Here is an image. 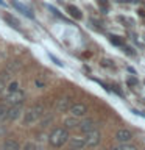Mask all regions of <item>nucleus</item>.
Segmentation results:
<instances>
[{
    "mask_svg": "<svg viewBox=\"0 0 145 150\" xmlns=\"http://www.w3.org/2000/svg\"><path fill=\"white\" fill-rule=\"evenodd\" d=\"M67 141H69V131H67V128H55L53 131H51L50 138H49L50 145H53V147H56V149L63 147Z\"/></svg>",
    "mask_w": 145,
    "mask_h": 150,
    "instance_id": "nucleus-1",
    "label": "nucleus"
},
{
    "mask_svg": "<svg viewBox=\"0 0 145 150\" xmlns=\"http://www.w3.org/2000/svg\"><path fill=\"white\" fill-rule=\"evenodd\" d=\"M44 114V108L42 106H33L30 108L25 116H23V125H30V124H34L41 119V116Z\"/></svg>",
    "mask_w": 145,
    "mask_h": 150,
    "instance_id": "nucleus-2",
    "label": "nucleus"
},
{
    "mask_svg": "<svg viewBox=\"0 0 145 150\" xmlns=\"http://www.w3.org/2000/svg\"><path fill=\"white\" fill-rule=\"evenodd\" d=\"M22 100H23V92L19 91V89H17V91H14V92H9V96L6 97V102L11 103L13 106L14 105H20Z\"/></svg>",
    "mask_w": 145,
    "mask_h": 150,
    "instance_id": "nucleus-3",
    "label": "nucleus"
},
{
    "mask_svg": "<svg viewBox=\"0 0 145 150\" xmlns=\"http://www.w3.org/2000/svg\"><path fill=\"white\" fill-rule=\"evenodd\" d=\"M115 139L119 141V142H130V141L133 139V133L126 128H120V130H117V133H115Z\"/></svg>",
    "mask_w": 145,
    "mask_h": 150,
    "instance_id": "nucleus-4",
    "label": "nucleus"
},
{
    "mask_svg": "<svg viewBox=\"0 0 145 150\" xmlns=\"http://www.w3.org/2000/svg\"><path fill=\"white\" fill-rule=\"evenodd\" d=\"M69 111L72 112V116H75V117H81L87 112V108H86V105H83V103H75V105H72L69 108Z\"/></svg>",
    "mask_w": 145,
    "mask_h": 150,
    "instance_id": "nucleus-5",
    "label": "nucleus"
},
{
    "mask_svg": "<svg viewBox=\"0 0 145 150\" xmlns=\"http://www.w3.org/2000/svg\"><path fill=\"white\" fill-rule=\"evenodd\" d=\"M100 139L101 136L98 131H91V133H87V138H86V145H89V147H95V145L100 144Z\"/></svg>",
    "mask_w": 145,
    "mask_h": 150,
    "instance_id": "nucleus-6",
    "label": "nucleus"
},
{
    "mask_svg": "<svg viewBox=\"0 0 145 150\" xmlns=\"http://www.w3.org/2000/svg\"><path fill=\"white\" fill-rule=\"evenodd\" d=\"M78 128H80V131H81V133L87 134V133H91V131L95 130V125H94V120H92V119H86V120L80 122V124H78Z\"/></svg>",
    "mask_w": 145,
    "mask_h": 150,
    "instance_id": "nucleus-7",
    "label": "nucleus"
},
{
    "mask_svg": "<svg viewBox=\"0 0 145 150\" xmlns=\"http://www.w3.org/2000/svg\"><path fill=\"white\" fill-rule=\"evenodd\" d=\"M11 5L17 9V11H20L23 16H27V17H30V19H34V14H33L31 9H30V8H27V6H23V5H22V3H19L17 0H11Z\"/></svg>",
    "mask_w": 145,
    "mask_h": 150,
    "instance_id": "nucleus-8",
    "label": "nucleus"
},
{
    "mask_svg": "<svg viewBox=\"0 0 145 150\" xmlns=\"http://www.w3.org/2000/svg\"><path fill=\"white\" fill-rule=\"evenodd\" d=\"M70 106H72V100H70V97H63L61 100H58V103H56V110H58L59 112L69 111Z\"/></svg>",
    "mask_w": 145,
    "mask_h": 150,
    "instance_id": "nucleus-9",
    "label": "nucleus"
},
{
    "mask_svg": "<svg viewBox=\"0 0 145 150\" xmlns=\"http://www.w3.org/2000/svg\"><path fill=\"white\" fill-rule=\"evenodd\" d=\"M19 149H20V145L14 139H6L2 145V150H19Z\"/></svg>",
    "mask_w": 145,
    "mask_h": 150,
    "instance_id": "nucleus-10",
    "label": "nucleus"
},
{
    "mask_svg": "<svg viewBox=\"0 0 145 150\" xmlns=\"http://www.w3.org/2000/svg\"><path fill=\"white\" fill-rule=\"evenodd\" d=\"M19 114H20V106L19 105H14L11 110H8V114H6V119L8 120H16Z\"/></svg>",
    "mask_w": 145,
    "mask_h": 150,
    "instance_id": "nucleus-11",
    "label": "nucleus"
},
{
    "mask_svg": "<svg viewBox=\"0 0 145 150\" xmlns=\"http://www.w3.org/2000/svg\"><path fill=\"white\" fill-rule=\"evenodd\" d=\"M67 13H69L73 19H77V21H80V19L83 17L81 11H80V9H78L77 6H73V5H69V6H67Z\"/></svg>",
    "mask_w": 145,
    "mask_h": 150,
    "instance_id": "nucleus-12",
    "label": "nucleus"
},
{
    "mask_svg": "<svg viewBox=\"0 0 145 150\" xmlns=\"http://www.w3.org/2000/svg\"><path fill=\"white\" fill-rule=\"evenodd\" d=\"M70 144H72V149H81V147H86V139H83V138H72V139H70Z\"/></svg>",
    "mask_w": 145,
    "mask_h": 150,
    "instance_id": "nucleus-13",
    "label": "nucleus"
},
{
    "mask_svg": "<svg viewBox=\"0 0 145 150\" xmlns=\"http://www.w3.org/2000/svg\"><path fill=\"white\" fill-rule=\"evenodd\" d=\"M3 19H5V22H8L11 27H14V28H19V21H17L16 17H13L11 14L5 13V14H3Z\"/></svg>",
    "mask_w": 145,
    "mask_h": 150,
    "instance_id": "nucleus-14",
    "label": "nucleus"
},
{
    "mask_svg": "<svg viewBox=\"0 0 145 150\" xmlns=\"http://www.w3.org/2000/svg\"><path fill=\"white\" fill-rule=\"evenodd\" d=\"M78 124L80 122L77 120V117H70V119H65V127H67V128H73V127H78Z\"/></svg>",
    "mask_w": 145,
    "mask_h": 150,
    "instance_id": "nucleus-15",
    "label": "nucleus"
},
{
    "mask_svg": "<svg viewBox=\"0 0 145 150\" xmlns=\"http://www.w3.org/2000/svg\"><path fill=\"white\" fill-rule=\"evenodd\" d=\"M112 150H136L134 145H130L128 142H122L120 145H117V147H114Z\"/></svg>",
    "mask_w": 145,
    "mask_h": 150,
    "instance_id": "nucleus-16",
    "label": "nucleus"
},
{
    "mask_svg": "<svg viewBox=\"0 0 145 150\" xmlns=\"http://www.w3.org/2000/svg\"><path fill=\"white\" fill-rule=\"evenodd\" d=\"M6 114H8V106L6 105H0V122H3L6 119Z\"/></svg>",
    "mask_w": 145,
    "mask_h": 150,
    "instance_id": "nucleus-17",
    "label": "nucleus"
},
{
    "mask_svg": "<svg viewBox=\"0 0 145 150\" xmlns=\"http://www.w3.org/2000/svg\"><path fill=\"white\" fill-rule=\"evenodd\" d=\"M98 6L101 8L103 13H108V8H109V5H108V0H98Z\"/></svg>",
    "mask_w": 145,
    "mask_h": 150,
    "instance_id": "nucleus-18",
    "label": "nucleus"
},
{
    "mask_svg": "<svg viewBox=\"0 0 145 150\" xmlns=\"http://www.w3.org/2000/svg\"><path fill=\"white\" fill-rule=\"evenodd\" d=\"M49 56H50V59L53 61V63H55L56 66H59V67H63V66H64V63H63V61H61V59H58V58H56L55 55H51V53H49Z\"/></svg>",
    "mask_w": 145,
    "mask_h": 150,
    "instance_id": "nucleus-19",
    "label": "nucleus"
},
{
    "mask_svg": "<svg viewBox=\"0 0 145 150\" xmlns=\"http://www.w3.org/2000/svg\"><path fill=\"white\" fill-rule=\"evenodd\" d=\"M19 67H20V63H19V61H13V63L8 66V70H13V72H14V70L19 69Z\"/></svg>",
    "mask_w": 145,
    "mask_h": 150,
    "instance_id": "nucleus-20",
    "label": "nucleus"
},
{
    "mask_svg": "<svg viewBox=\"0 0 145 150\" xmlns=\"http://www.w3.org/2000/svg\"><path fill=\"white\" fill-rule=\"evenodd\" d=\"M111 42H112L114 45H122V44H123V42L119 39V36H111Z\"/></svg>",
    "mask_w": 145,
    "mask_h": 150,
    "instance_id": "nucleus-21",
    "label": "nucleus"
},
{
    "mask_svg": "<svg viewBox=\"0 0 145 150\" xmlns=\"http://www.w3.org/2000/svg\"><path fill=\"white\" fill-rule=\"evenodd\" d=\"M17 81H13V83H9V86H8V91L9 92H14V91H17Z\"/></svg>",
    "mask_w": 145,
    "mask_h": 150,
    "instance_id": "nucleus-22",
    "label": "nucleus"
},
{
    "mask_svg": "<svg viewBox=\"0 0 145 150\" xmlns=\"http://www.w3.org/2000/svg\"><path fill=\"white\" fill-rule=\"evenodd\" d=\"M23 150H36V145H34V144H31V142H28V144H25Z\"/></svg>",
    "mask_w": 145,
    "mask_h": 150,
    "instance_id": "nucleus-23",
    "label": "nucleus"
},
{
    "mask_svg": "<svg viewBox=\"0 0 145 150\" xmlns=\"http://www.w3.org/2000/svg\"><path fill=\"white\" fill-rule=\"evenodd\" d=\"M128 84H130V86H134V84H137V80H136V78H130Z\"/></svg>",
    "mask_w": 145,
    "mask_h": 150,
    "instance_id": "nucleus-24",
    "label": "nucleus"
},
{
    "mask_svg": "<svg viewBox=\"0 0 145 150\" xmlns=\"http://www.w3.org/2000/svg\"><path fill=\"white\" fill-rule=\"evenodd\" d=\"M103 64H105V66H112V64H111V61H108V59L103 61Z\"/></svg>",
    "mask_w": 145,
    "mask_h": 150,
    "instance_id": "nucleus-25",
    "label": "nucleus"
},
{
    "mask_svg": "<svg viewBox=\"0 0 145 150\" xmlns=\"http://www.w3.org/2000/svg\"><path fill=\"white\" fill-rule=\"evenodd\" d=\"M2 89H3V83L0 81V92H2Z\"/></svg>",
    "mask_w": 145,
    "mask_h": 150,
    "instance_id": "nucleus-26",
    "label": "nucleus"
},
{
    "mask_svg": "<svg viewBox=\"0 0 145 150\" xmlns=\"http://www.w3.org/2000/svg\"><path fill=\"white\" fill-rule=\"evenodd\" d=\"M0 5H3V6H5V2H3V0H0Z\"/></svg>",
    "mask_w": 145,
    "mask_h": 150,
    "instance_id": "nucleus-27",
    "label": "nucleus"
},
{
    "mask_svg": "<svg viewBox=\"0 0 145 150\" xmlns=\"http://www.w3.org/2000/svg\"><path fill=\"white\" fill-rule=\"evenodd\" d=\"M69 150H78V149H69Z\"/></svg>",
    "mask_w": 145,
    "mask_h": 150,
    "instance_id": "nucleus-28",
    "label": "nucleus"
}]
</instances>
